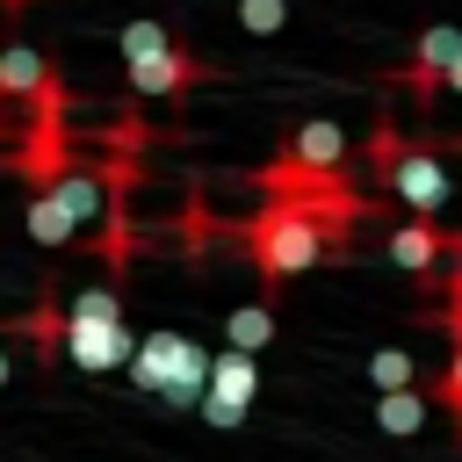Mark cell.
Listing matches in <instances>:
<instances>
[{
	"instance_id": "obj_18",
	"label": "cell",
	"mask_w": 462,
	"mask_h": 462,
	"mask_svg": "<svg viewBox=\"0 0 462 462\" xmlns=\"http://www.w3.org/2000/svg\"><path fill=\"white\" fill-rule=\"evenodd\" d=\"M195 411H202L209 426H238V419H245V404H231V397H217V390H202V404H195Z\"/></svg>"
},
{
	"instance_id": "obj_3",
	"label": "cell",
	"mask_w": 462,
	"mask_h": 462,
	"mask_svg": "<svg viewBox=\"0 0 462 462\" xmlns=\"http://www.w3.org/2000/svg\"><path fill=\"white\" fill-rule=\"evenodd\" d=\"M65 354H72L87 375H101V368H130L137 332H130L123 318H72V310H65Z\"/></svg>"
},
{
	"instance_id": "obj_1",
	"label": "cell",
	"mask_w": 462,
	"mask_h": 462,
	"mask_svg": "<svg viewBox=\"0 0 462 462\" xmlns=\"http://www.w3.org/2000/svg\"><path fill=\"white\" fill-rule=\"evenodd\" d=\"M245 245H253L260 282H289V274H303V267L325 253V224L310 217V202H303V195H274V202L253 217Z\"/></svg>"
},
{
	"instance_id": "obj_17",
	"label": "cell",
	"mask_w": 462,
	"mask_h": 462,
	"mask_svg": "<svg viewBox=\"0 0 462 462\" xmlns=\"http://www.w3.org/2000/svg\"><path fill=\"white\" fill-rule=\"evenodd\" d=\"M72 318H123V296L116 289H79L72 296Z\"/></svg>"
},
{
	"instance_id": "obj_13",
	"label": "cell",
	"mask_w": 462,
	"mask_h": 462,
	"mask_svg": "<svg viewBox=\"0 0 462 462\" xmlns=\"http://www.w3.org/2000/svg\"><path fill=\"white\" fill-rule=\"evenodd\" d=\"M274 339V310L267 303H238L231 318H224V346H245V354H260Z\"/></svg>"
},
{
	"instance_id": "obj_8",
	"label": "cell",
	"mask_w": 462,
	"mask_h": 462,
	"mask_svg": "<svg viewBox=\"0 0 462 462\" xmlns=\"http://www.w3.org/2000/svg\"><path fill=\"white\" fill-rule=\"evenodd\" d=\"M43 87H51L43 51H36V43H0V94L29 101V94H43Z\"/></svg>"
},
{
	"instance_id": "obj_4",
	"label": "cell",
	"mask_w": 462,
	"mask_h": 462,
	"mask_svg": "<svg viewBox=\"0 0 462 462\" xmlns=\"http://www.w3.org/2000/svg\"><path fill=\"white\" fill-rule=\"evenodd\" d=\"M383 180H390L419 217H433V209L448 202V173H440V159H433V152H419V144H411V152H390Z\"/></svg>"
},
{
	"instance_id": "obj_21",
	"label": "cell",
	"mask_w": 462,
	"mask_h": 462,
	"mask_svg": "<svg viewBox=\"0 0 462 462\" xmlns=\"http://www.w3.org/2000/svg\"><path fill=\"white\" fill-rule=\"evenodd\" d=\"M7 383H14V361H7V346H0V390H7Z\"/></svg>"
},
{
	"instance_id": "obj_7",
	"label": "cell",
	"mask_w": 462,
	"mask_h": 462,
	"mask_svg": "<svg viewBox=\"0 0 462 462\" xmlns=\"http://www.w3.org/2000/svg\"><path fill=\"white\" fill-rule=\"evenodd\" d=\"M390 260H397L404 274H433L440 260H455V238H448L433 217H411V224L390 231Z\"/></svg>"
},
{
	"instance_id": "obj_6",
	"label": "cell",
	"mask_w": 462,
	"mask_h": 462,
	"mask_svg": "<svg viewBox=\"0 0 462 462\" xmlns=\"http://www.w3.org/2000/svg\"><path fill=\"white\" fill-rule=\"evenodd\" d=\"M195 79H202V58L180 51V43H166V51H152V58H130V87H137L144 101H166V94H180V87H195Z\"/></svg>"
},
{
	"instance_id": "obj_12",
	"label": "cell",
	"mask_w": 462,
	"mask_h": 462,
	"mask_svg": "<svg viewBox=\"0 0 462 462\" xmlns=\"http://www.w3.org/2000/svg\"><path fill=\"white\" fill-rule=\"evenodd\" d=\"M22 224H29V238H36V245H65V238L79 231L58 188H43V195H29V209H22Z\"/></svg>"
},
{
	"instance_id": "obj_14",
	"label": "cell",
	"mask_w": 462,
	"mask_h": 462,
	"mask_svg": "<svg viewBox=\"0 0 462 462\" xmlns=\"http://www.w3.org/2000/svg\"><path fill=\"white\" fill-rule=\"evenodd\" d=\"M368 383H375V390L419 383V361H411V346H375V354H368Z\"/></svg>"
},
{
	"instance_id": "obj_19",
	"label": "cell",
	"mask_w": 462,
	"mask_h": 462,
	"mask_svg": "<svg viewBox=\"0 0 462 462\" xmlns=\"http://www.w3.org/2000/svg\"><path fill=\"white\" fill-rule=\"evenodd\" d=\"M440 404H448L455 426H462V339H455V361H448V375H440Z\"/></svg>"
},
{
	"instance_id": "obj_5",
	"label": "cell",
	"mask_w": 462,
	"mask_h": 462,
	"mask_svg": "<svg viewBox=\"0 0 462 462\" xmlns=\"http://www.w3.org/2000/svg\"><path fill=\"white\" fill-rule=\"evenodd\" d=\"M455 58H462V29H448V22L419 29V43H411V58H404L411 94H419V101H433V94L448 87V65H455Z\"/></svg>"
},
{
	"instance_id": "obj_2",
	"label": "cell",
	"mask_w": 462,
	"mask_h": 462,
	"mask_svg": "<svg viewBox=\"0 0 462 462\" xmlns=\"http://www.w3.org/2000/svg\"><path fill=\"white\" fill-rule=\"evenodd\" d=\"M130 383L152 390V397L173 404V411H195L202 390H209V354H202L188 332H144L137 354H130Z\"/></svg>"
},
{
	"instance_id": "obj_10",
	"label": "cell",
	"mask_w": 462,
	"mask_h": 462,
	"mask_svg": "<svg viewBox=\"0 0 462 462\" xmlns=\"http://www.w3.org/2000/svg\"><path fill=\"white\" fill-rule=\"evenodd\" d=\"M209 390H217V397H231V404H253V390H260V361H253L245 346L209 354Z\"/></svg>"
},
{
	"instance_id": "obj_15",
	"label": "cell",
	"mask_w": 462,
	"mask_h": 462,
	"mask_svg": "<svg viewBox=\"0 0 462 462\" xmlns=\"http://www.w3.org/2000/svg\"><path fill=\"white\" fill-rule=\"evenodd\" d=\"M289 22V0H238V29L245 36H274Z\"/></svg>"
},
{
	"instance_id": "obj_9",
	"label": "cell",
	"mask_w": 462,
	"mask_h": 462,
	"mask_svg": "<svg viewBox=\"0 0 462 462\" xmlns=\"http://www.w3.org/2000/svg\"><path fill=\"white\" fill-rule=\"evenodd\" d=\"M51 188L65 195V209H72V224H79V231L108 224V180H101V173H58Z\"/></svg>"
},
{
	"instance_id": "obj_11",
	"label": "cell",
	"mask_w": 462,
	"mask_h": 462,
	"mask_svg": "<svg viewBox=\"0 0 462 462\" xmlns=\"http://www.w3.org/2000/svg\"><path fill=\"white\" fill-rule=\"evenodd\" d=\"M375 426H383L390 440H411V433L426 426V397H419V383H397V390H375Z\"/></svg>"
},
{
	"instance_id": "obj_20",
	"label": "cell",
	"mask_w": 462,
	"mask_h": 462,
	"mask_svg": "<svg viewBox=\"0 0 462 462\" xmlns=\"http://www.w3.org/2000/svg\"><path fill=\"white\" fill-rule=\"evenodd\" d=\"M448 94H462V58H455V65H448Z\"/></svg>"
},
{
	"instance_id": "obj_16",
	"label": "cell",
	"mask_w": 462,
	"mask_h": 462,
	"mask_svg": "<svg viewBox=\"0 0 462 462\" xmlns=\"http://www.w3.org/2000/svg\"><path fill=\"white\" fill-rule=\"evenodd\" d=\"M166 43H173V36H166L159 22H123V36H116L123 58H152V51H166Z\"/></svg>"
}]
</instances>
